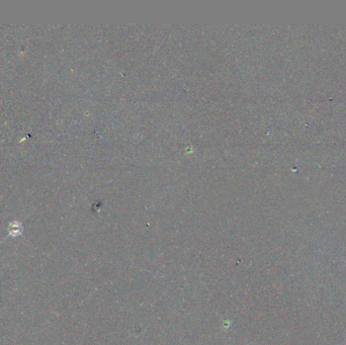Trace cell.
I'll return each instance as SVG.
<instances>
[{
  "mask_svg": "<svg viewBox=\"0 0 346 345\" xmlns=\"http://www.w3.org/2000/svg\"><path fill=\"white\" fill-rule=\"evenodd\" d=\"M7 236L10 238H16L23 234V225L19 221H12L7 227Z\"/></svg>",
  "mask_w": 346,
  "mask_h": 345,
  "instance_id": "6da1fadb",
  "label": "cell"
}]
</instances>
